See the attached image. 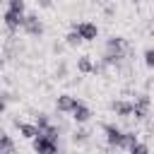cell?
<instances>
[{"label":"cell","instance_id":"22","mask_svg":"<svg viewBox=\"0 0 154 154\" xmlns=\"http://www.w3.org/2000/svg\"><path fill=\"white\" fill-rule=\"evenodd\" d=\"M5 108H7V101H5V96L0 94V113H5Z\"/></svg>","mask_w":154,"mask_h":154},{"label":"cell","instance_id":"21","mask_svg":"<svg viewBox=\"0 0 154 154\" xmlns=\"http://www.w3.org/2000/svg\"><path fill=\"white\" fill-rule=\"evenodd\" d=\"M55 75H58V79H63V77L67 75V65H65V63H60V67H58V72H55Z\"/></svg>","mask_w":154,"mask_h":154},{"label":"cell","instance_id":"8","mask_svg":"<svg viewBox=\"0 0 154 154\" xmlns=\"http://www.w3.org/2000/svg\"><path fill=\"white\" fill-rule=\"evenodd\" d=\"M70 113H72V120H75L77 125L89 123V120H91V116H94V113H91V108H89L87 103H82V101H79V103H77V106L70 111Z\"/></svg>","mask_w":154,"mask_h":154},{"label":"cell","instance_id":"9","mask_svg":"<svg viewBox=\"0 0 154 154\" xmlns=\"http://www.w3.org/2000/svg\"><path fill=\"white\" fill-rule=\"evenodd\" d=\"M2 22H5V26H7L10 31H17V29H22L24 14H19V12H12V10H5V14H2Z\"/></svg>","mask_w":154,"mask_h":154},{"label":"cell","instance_id":"11","mask_svg":"<svg viewBox=\"0 0 154 154\" xmlns=\"http://www.w3.org/2000/svg\"><path fill=\"white\" fill-rule=\"evenodd\" d=\"M14 125H17V130H19V135L22 137H26V140H31V137H36L41 130L34 125V123H19V120H14Z\"/></svg>","mask_w":154,"mask_h":154},{"label":"cell","instance_id":"1","mask_svg":"<svg viewBox=\"0 0 154 154\" xmlns=\"http://www.w3.org/2000/svg\"><path fill=\"white\" fill-rule=\"evenodd\" d=\"M128 43H125V38L123 36H111L108 41H106V48H103V58H101V63L103 65H118L125 55H128Z\"/></svg>","mask_w":154,"mask_h":154},{"label":"cell","instance_id":"4","mask_svg":"<svg viewBox=\"0 0 154 154\" xmlns=\"http://www.w3.org/2000/svg\"><path fill=\"white\" fill-rule=\"evenodd\" d=\"M70 26L82 36V41H96V36H99V26L94 22H72Z\"/></svg>","mask_w":154,"mask_h":154},{"label":"cell","instance_id":"16","mask_svg":"<svg viewBox=\"0 0 154 154\" xmlns=\"http://www.w3.org/2000/svg\"><path fill=\"white\" fill-rule=\"evenodd\" d=\"M41 132H43L46 137H51V140H58V137H60V125H53V123H48L46 128H41Z\"/></svg>","mask_w":154,"mask_h":154},{"label":"cell","instance_id":"13","mask_svg":"<svg viewBox=\"0 0 154 154\" xmlns=\"http://www.w3.org/2000/svg\"><path fill=\"white\" fill-rule=\"evenodd\" d=\"M14 149H17L14 140H12L7 132H2V130H0V152H7V154H12Z\"/></svg>","mask_w":154,"mask_h":154},{"label":"cell","instance_id":"17","mask_svg":"<svg viewBox=\"0 0 154 154\" xmlns=\"http://www.w3.org/2000/svg\"><path fill=\"white\" fill-rule=\"evenodd\" d=\"M7 10H12V12H19V14H24L26 5H24V0H7Z\"/></svg>","mask_w":154,"mask_h":154},{"label":"cell","instance_id":"23","mask_svg":"<svg viewBox=\"0 0 154 154\" xmlns=\"http://www.w3.org/2000/svg\"><path fill=\"white\" fill-rule=\"evenodd\" d=\"M38 5H41V7H46V10H48V7H51V5H53V2H51V0H38Z\"/></svg>","mask_w":154,"mask_h":154},{"label":"cell","instance_id":"5","mask_svg":"<svg viewBox=\"0 0 154 154\" xmlns=\"http://www.w3.org/2000/svg\"><path fill=\"white\" fill-rule=\"evenodd\" d=\"M149 106H152L149 94H140V96L132 101V116H135V120H144V118L149 116Z\"/></svg>","mask_w":154,"mask_h":154},{"label":"cell","instance_id":"18","mask_svg":"<svg viewBox=\"0 0 154 154\" xmlns=\"http://www.w3.org/2000/svg\"><path fill=\"white\" fill-rule=\"evenodd\" d=\"M128 152H130V154H149V147H147V144H142V142L137 140V142H135Z\"/></svg>","mask_w":154,"mask_h":154},{"label":"cell","instance_id":"2","mask_svg":"<svg viewBox=\"0 0 154 154\" xmlns=\"http://www.w3.org/2000/svg\"><path fill=\"white\" fill-rule=\"evenodd\" d=\"M31 149L38 154H55L60 149V144H58V140H51L43 132H38L36 137H31Z\"/></svg>","mask_w":154,"mask_h":154},{"label":"cell","instance_id":"10","mask_svg":"<svg viewBox=\"0 0 154 154\" xmlns=\"http://www.w3.org/2000/svg\"><path fill=\"white\" fill-rule=\"evenodd\" d=\"M111 111L116 113V116H120V118H132V101H113L111 103Z\"/></svg>","mask_w":154,"mask_h":154},{"label":"cell","instance_id":"3","mask_svg":"<svg viewBox=\"0 0 154 154\" xmlns=\"http://www.w3.org/2000/svg\"><path fill=\"white\" fill-rule=\"evenodd\" d=\"M101 130H103L106 142H108L111 149H123V135H125V132H123L118 125H113V123H103Z\"/></svg>","mask_w":154,"mask_h":154},{"label":"cell","instance_id":"24","mask_svg":"<svg viewBox=\"0 0 154 154\" xmlns=\"http://www.w3.org/2000/svg\"><path fill=\"white\" fill-rule=\"evenodd\" d=\"M135 2H140V0H135Z\"/></svg>","mask_w":154,"mask_h":154},{"label":"cell","instance_id":"12","mask_svg":"<svg viewBox=\"0 0 154 154\" xmlns=\"http://www.w3.org/2000/svg\"><path fill=\"white\" fill-rule=\"evenodd\" d=\"M89 137H91V130H89V128H84V123H82V125H77V128H75V132H72V142H75V144H84Z\"/></svg>","mask_w":154,"mask_h":154},{"label":"cell","instance_id":"15","mask_svg":"<svg viewBox=\"0 0 154 154\" xmlns=\"http://www.w3.org/2000/svg\"><path fill=\"white\" fill-rule=\"evenodd\" d=\"M65 43H67L70 48H77V46H82L84 41H82V36H79V34H77L75 29H70V31L65 34Z\"/></svg>","mask_w":154,"mask_h":154},{"label":"cell","instance_id":"6","mask_svg":"<svg viewBox=\"0 0 154 154\" xmlns=\"http://www.w3.org/2000/svg\"><path fill=\"white\" fill-rule=\"evenodd\" d=\"M22 29H24L29 36H41V34H43V24H41V19H38V14H36V12H29V14H24Z\"/></svg>","mask_w":154,"mask_h":154},{"label":"cell","instance_id":"14","mask_svg":"<svg viewBox=\"0 0 154 154\" xmlns=\"http://www.w3.org/2000/svg\"><path fill=\"white\" fill-rule=\"evenodd\" d=\"M77 70H79L82 75H91V70H94V63H91V58H89V55H82V58L77 60Z\"/></svg>","mask_w":154,"mask_h":154},{"label":"cell","instance_id":"7","mask_svg":"<svg viewBox=\"0 0 154 154\" xmlns=\"http://www.w3.org/2000/svg\"><path fill=\"white\" fill-rule=\"evenodd\" d=\"M77 103H79L77 96H72V94H60V96L55 99V111H58V113H70Z\"/></svg>","mask_w":154,"mask_h":154},{"label":"cell","instance_id":"20","mask_svg":"<svg viewBox=\"0 0 154 154\" xmlns=\"http://www.w3.org/2000/svg\"><path fill=\"white\" fill-rule=\"evenodd\" d=\"M144 65H147L149 70L154 67V48H147V51H144Z\"/></svg>","mask_w":154,"mask_h":154},{"label":"cell","instance_id":"19","mask_svg":"<svg viewBox=\"0 0 154 154\" xmlns=\"http://www.w3.org/2000/svg\"><path fill=\"white\" fill-rule=\"evenodd\" d=\"M48 123H51V118H48V113H38V116H36V123H34V125H36V128L41 130V128H46Z\"/></svg>","mask_w":154,"mask_h":154}]
</instances>
